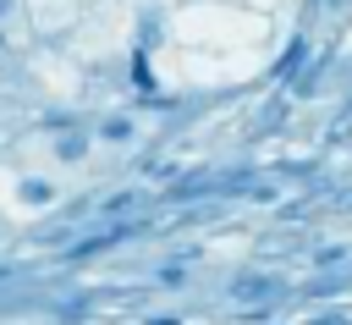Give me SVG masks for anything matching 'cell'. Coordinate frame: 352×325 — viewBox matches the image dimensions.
Segmentation results:
<instances>
[{
  "label": "cell",
  "instance_id": "1",
  "mask_svg": "<svg viewBox=\"0 0 352 325\" xmlns=\"http://www.w3.org/2000/svg\"><path fill=\"white\" fill-rule=\"evenodd\" d=\"M280 292H286V281H280V275H264V270H253V275H236L226 297H231V303H242V308H258V303H275Z\"/></svg>",
  "mask_w": 352,
  "mask_h": 325
},
{
  "label": "cell",
  "instance_id": "2",
  "mask_svg": "<svg viewBox=\"0 0 352 325\" xmlns=\"http://www.w3.org/2000/svg\"><path fill=\"white\" fill-rule=\"evenodd\" d=\"M16 198H22L28 209H44V204H55V182H44V176H22Z\"/></svg>",
  "mask_w": 352,
  "mask_h": 325
},
{
  "label": "cell",
  "instance_id": "3",
  "mask_svg": "<svg viewBox=\"0 0 352 325\" xmlns=\"http://www.w3.org/2000/svg\"><path fill=\"white\" fill-rule=\"evenodd\" d=\"M132 132H138L132 116H104L99 121V143H132Z\"/></svg>",
  "mask_w": 352,
  "mask_h": 325
},
{
  "label": "cell",
  "instance_id": "4",
  "mask_svg": "<svg viewBox=\"0 0 352 325\" xmlns=\"http://www.w3.org/2000/svg\"><path fill=\"white\" fill-rule=\"evenodd\" d=\"M302 55H308V39H292V44H286V55L275 61V77H292V72L302 66Z\"/></svg>",
  "mask_w": 352,
  "mask_h": 325
},
{
  "label": "cell",
  "instance_id": "5",
  "mask_svg": "<svg viewBox=\"0 0 352 325\" xmlns=\"http://www.w3.org/2000/svg\"><path fill=\"white\" fill-rule=\"evenodd\" d=\"M55 154H60L66 165H77V160L88 154V138H82V132H60V143H55Z\"/></svg>",
  "mask_w": 352,
  "mask_h": 325
},
{
  "label": "cell",
  "instance_id": "6",
  "mask_svg": "<svg viewBox=\"0 0 352 325\" xmlns=\"http://www.w3.org/2000/svg\"><path fill=\"white\" fill-rule=\"evenodd\" d=\"M160 281H165V286H182V281H187V270H182V264H165V270H160Z\"/></svg>",
  "mask_w": 352,
  "mask_h": 325
},
{
  "label": "cell",
  "instance_id": "7",
  "mask_svg": "<svg viewBox=\"0 0 352 325\" xmlns=\"http://www.w3.org/2000/svg\"><path fill=\"white\" fill-rule=\"evenodd\" d=\"M314 325H352L346 314H324V319H314Z\"/></svg>",
  "mask_w": 352,
  "mask_h": 325
},
{
  "label": "cell",
  "instance_id": "8",
  "mask_svg": "<svg viewBox=\"0 0 352 325\" xmlns=\"http://www.w3.org/2000/svg\"><path fill=\"white\" fill-rule=\"evenodd\" d=\"M148 325H182V319H176V314H154Z\"/></svg>",
  "mask_w": 352,
  "mask_h": 325
},
{
  "label": "cell",
  "instance_id": "9",
  "mask_svg": "<svg viewBox=\"0 0 352 325\" xmlns=\"http://www.w3.org/2000/svg\"><path fill=\"white\" fill-rule=\"evenodd\" d=\"M11 6H16V0H0V17H6V11H11Z\"/></svg>",
  "mask_w": 352,
  "mask_h": 325
},
{
  "label": "cell",
  "instance_id": "10",
  "mask_svg": "<svg viewBox=\"0 0 352 325\" xmlns=\"http://www.w3.org/2000/svg\"><path fill=\"white\" fill-rule=\"evenodd\" d=\"M0 50H6V33H0Z\"/></svg>",
  "mask_w": 352,
  "mask_h": 325
}]
</instances>
